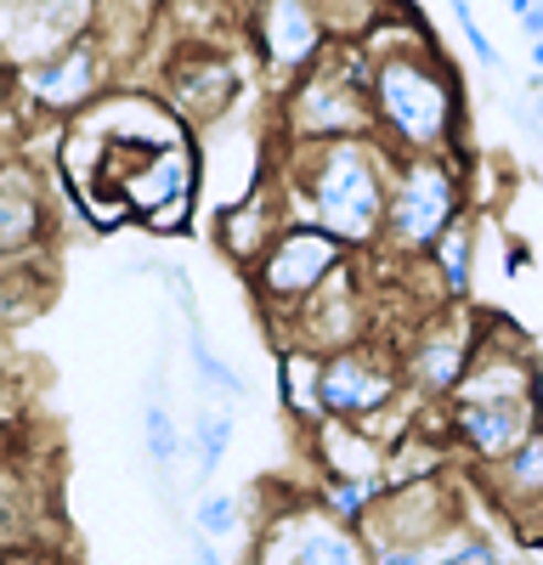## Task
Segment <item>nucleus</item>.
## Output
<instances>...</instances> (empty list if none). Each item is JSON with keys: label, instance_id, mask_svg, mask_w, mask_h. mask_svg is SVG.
<instances>
[{"label": "nucleus", "instance_id": "f257e3e1", "mask_svg": "<svg viewBox=\"0 0 543 565\" xmlns=\"http://www.w3.org/2000/svg\"><path fill=\"white\" fill-rule=\"evenodd\" d=\"M391 175H396V153L380 136L323 141V148H284L278 141V164H272L289 221L329 232L351 255L380 249Z\"/></svg>", "mask_w": 543, "mask_h": 565}, {"label": "nucleus", "instance_id": "f03ea898", "mask_svg": "<svg viewBox=\"0 0 543 565\" xmlns=\"http://www.w3.org/2000/svg\"><path fill=\"white\" fill-rule=\"evenodd\" d=\"M369 108H374V136L396 159L459 153L465 141V90H459V74L441 63V52L380 57Z\"/></svg>", "mask_w": 543, "mask_h": 565}, {"label": "nucleus", "instance_id": "7ed1b4c3", "mask_svg": "<svg viewBox=\"0 0 543 565\" xmlns=\"http://www.w3.org/2000/svg\"><path fill=\"white\" fill-rule=\"evenodd\" d=\"M465 204V164L459 153H425V159H396L391 175V204H385V232H380V255L407 266L425 260L430 244L459 221Z\"/></svg>", "mask_w": 543, "mask_h": 565}, {"label": "nucleus", "instance_id": "20e7f679", "mask_svg": "<svg viewBox=\"0 0 543 565\" xmlns=\"http://www.w3.org/2000/svg\"><path fill=\"white\" fill-rule=\"evenodd\" d=\"M272 130H278L284 148H323V141H356V136H374V108H369V90L351 85L340 57H334V40L329 52L317 57L306 74H295L278 97V114H272Z\"/></svg>", "mask_w": 543, "mask_h": 565}, {"label": "nucleus", "instance_id": "39448f33", "mask_svg": "<svg viewBox=\"0 0 543 565\" xmlns=\"http://www.w3.org/2000/svg\"><path fill=\"white\" fill-rule=\"evenodd\" d=\"M345 260H351V249L334 244L329 232H317V226H306V221H289L278 238H272V249L260 255V266L249 271V289H255V300L272 311V322L284 328Z\"/></svg>", "mask_w": 543, "mask_h": 565}, {"label": "nucleus", "instance_id": "423d86ee", "mask_svg": "<svg viewBox=\"0 0 543 565\" xmlns=\"http://www.w3.org/2000/svg\"><path fill=\"white\" fill-rule=\"evenodd\" d=\"M249 565H374V554L356 526L334 521L317 498H295L260 514Z\"/></svg>", "mask_w": 543, "mask_h": 565}, {"label": "nucleus", "instance_id": "0eeeda50", "mask_svg": "<svg viewBox=\"0 0 543 565\" xmlns=\"http://www.w3.org/2000/svg\"><path fill=\"white\" fill-rule=\"evenodd\" d=\"M481 322H487V317H476L470 300H465V306H436V311H425L414 328H407V340H396L407 391H419L425 402H447L453 385L465 380L476 345H481Z\"/></svg>", "mask_w": 543, "mask_h": 565}, {"label": "nucleus", "instance_id": "6e6552de", "mask_svg": "<svg viewBox=\"0 0 543 565\" xmlns=\"http://www.w3.org/2000/svg\"><path fill=\"white\" fill-rule=\"evenodd\" d=\"M108 74H114V57H108V45L97 40V29H91V34L68 40L63 52L18 68V103H23L34 119H57V125H63V119H74L79 108L103 103Z\"/></svg>", "mask_w": 543, "mask_h": 565}, {"label": "nucleus", "instance_id": "1a4fd4ad", "mask_svg": "<svg viewBox=\"0 0 543 565\" xmlns=\"http://www.w3.org/2000/svg\"><path fill=\"white\" fill-rule=\"evenodd\" d=\"M459 521H470V514H465L459 481H453V469H447V476H430V481L385 487L380 503L356 521V532H362V543H369V554H380V548L430 543V537L453 532Z\"/></svg>", "mask_w": 543, "mask_h": 565}, {"label": "nucleus", "instance_id": "9d476101", "mask_svg": "<svg viewBox=\"0 0 543 565\" xmlns=\"http://www.w3.org/2000/svg\"><path fill=\"white\" fill-rule=\"evenodd\" d=\"M407 391L402 380V351L396 340L374 334L351 351H334L323 356V418H345V424H362L369 413H380L385 402H396Z\"/></svg>", "mask_w": 543, "mask_h": 565}, {"label": "nucleus", "instance_id": "9b49d317", "mask_svg": "<svg viewBox=\"0 0 543 565\" xmlns=\"http://www.w3.org/2000/svg\"><path fill=\"white\" fill-rule=\"evenodd\" d=\"M284 334H289V345H306L317 356H334V351H351L362 340H374V300H369V289H362L356 255L284 322Z\"/></svg>", "mask_w": 543, "mask_h": 565}, {"label": "nucleus", "instance_id": "f8f14e48", "mask_svg": "<svg viewBox=\"0 0 543 565\" xmlns=\"http://www.w3.org/2000/svg\"><path fill=\"white\" fill-rule=\"evenodd\" d=\"M543 362L526 334H515L510 322H481V345L465 367V380L453 385L447 402H537L543 391Z\"/></svg>", "mask_w": 543, "mask_h": 565}, {"label": "nucleus", "instance_id": "ddd939ff", "mask_svg": "<svg viewBox=\"0 0 543 565\" xmlns=\"http://www.w3.org/2000/svg\"><path fill=\"white\" fill-rule=\"evenodd\" d=\"M447 407V441L470 463L510 458L526 436L543 430V396L537 402H441Z\"/></svg>", "mask_w": 543, "mask_h": 565}, {"label": "nucleus", "instance_id": "4468645a", "mask_svg": "<svg viewBox=\"0 0 543 565\" xmlns=\"http://www.w3.org/2000/svg\"><path fill=\"white\" fill-rule=\"evenodd\" d=\"M255 45H260L266 74H278L284 85L306 74L329 52V29L317 0H255Z\"/></svg>", "mask_w": 543, "mask_h": 565}, {"label": "nucleus", "instance_id": "2eb2a0df", "mask_svg": "<svg viewBox=\"0 0 543 565\" xmlns=\"http://www.w3.org/2000/svg\"><path fill=\"white\" fill-rule=\"evenodd\" d=\"M52 244V204H45V170L34 159H0V266L40 260Z\"/></svg>", "mask_w": 543, "mask_h": 565}, {"label": "nucleus", "instance_id": "dca6fc26", "mask_svg": "<svg viewBox=\"0 0 543 565\" xmlns=\"http://www.w3.org/2000/svg\"><path fill=\"white\" fill-rule=\"evenodd\" d=\"M289 226V210H284V193H278V181H266L260 193H249L244 204L233 210H215L210 215V232H215V249L233 260L244 277L260 266V255L272 249V238Z\"/></svg>", "mask_w": 543, "mask_h": 565}, {"label": "nucleus", "instance_id": "f3484780", "mask_svg": "<svg viewBox=\"0 0 543 565\" xmlns=\"http://www.w3.org/2000/svg\"><path fill=\"white\" fill-rule=\"evenodd\" d=\"M119 199L130 210V221L142 226L153 210L181 204V199H199V153H193V136L175 141V148L153 153L148 164H136L130 175H119Z\"/></svg>", "mask_w": 543, "mask_h": 565}, {"label": "nucleus", "instance_id": "a211bd4d", "mask_svg": "<svg viewBox=\"0 0 543 565\" xmlns=\"http://www.w3.org/2000/svg\"><path fill=\"white\" fill-rule=\"evenodd\" d=\"M233 97H238V68L226 63V57H210V63H199L193 52L175 57L170 85H164V108L181 125L199 130V125H210L221 114H233Z\"/></svg>", "mask_w": 543, "mask_h": 565}, {"label": "nucleus", "instance_id": "6ab92c4d", "mask_svg": "<svg viewBox=\"0 0 543 565\" xmlns=\"http://www.w3.org/2000/svg\"><path fill=\"white\" fill-rule=\"evenodd\" d=\"M487 498L504 509V521H515V532L532 543V532L543 521V430L526 436L510 458L487 463Z\"/></svg>", "mask_w": 543, "mask_h": 565}, {"label": "nucleus", "instance_id": "aec40b11", "mask_svg": "<svg viewBox=\"0 0 543 565\" xmlns=\"http://www.w3.org/2000/svg\"><path fill=\"white\" fill-rule=\"evenodd\" d=\"M311 476H334V481H380L385 476V447L345 418L311 424Z\"/></svg>", "mask_w": 543, "mask_h": 565}, {"label": "nucleus", "instance_id": "412c9836", "mask_svg": "<svg viewBox=\"0 0 543 565\" xmlns=\"http://www.w3.org/2000/svg\"><path fill=\"white\" fill-rule=\"evenodd\" d=\"M476 260H481V215L465 210V215L430 244V255H425V266L436 271V289H441L453 306H465V300L476 295Z\"/></svg>", "mask_w": 543, "mask_h": 565}, {"label": "nucleus", "instance_id": "4be33fe9", "mask_svg": "<svg viewBox=\"0 0 543 565\" xmlns=\"http://www.w3.org/2000/svg\"><path fill=\"white\" fill-rule=\"evenodd\" d=\"M278 402L300 430L323 424V356L284 340L278 345Z\"/></svg>", "mask_w": 543, "mask_h": 565}, {"label": "nucleus", "instance_id": "5701e85b", "mask_svg": "<svg viewBox=\"0 0 543 565\" xmlns=\"http://www.w3.org/2000/svg\"><path fill=\"white\" fill-rule=\"evenodd\" d=\"M142 447H148V463H153L159 487H170V469L181 463V452H188V430L175 424L164 391H148V402H142Z\"/></svg>", "mask_w": 543, "mask_h": 565}, {"label": "nucleus", "instance_id": "b1692460", "mask_svg": "<svg viewBox=\"0 0 543 565\" xmlns=\"http://www.w3.org/2000/svg\"><path fill=\"white\" fill-rule=\"evenodd\" d=\"M233 430H238V418H233V407H204L199 418H193V430H188V452H193V463H199V487H210V476L221 469V458H226V447H233Z\"/></svg>", "mask_w": 543, "mask_h": 565}, {"label": "nucleus", "instance_id": "393cba45", "mask_svg": "<svg viewBox=\"0 0 543 565\" xmlns=\"http://www.w3.org/2000/svg\"><path fill=\"white\" fill-rule=\"evenodd\" d=\"M188 356H193V373H199V385L204 391H215L226 407H238L244 396H249V385H244V373L226 362L215 345H210V334L204 328H188Z\"/></svg>", "mask_w": 543, "mask_h": 565}, {"label": "nucleus", "instance_id": "a878e982", "mask_svg": "<svg viewBox=\"0 0 543 565\" xmlns=\"http://www.w3.org/2000/svg\"><path fill=\"white\" fill-rule=\"evenodd\" d=\"M380 492H385V476H380V481H334V476H317V487H311V498L323 503L334 521H345V526H356L362 514L380 503Z\"/></svg>", "mask_w": 543, "mask_h": 565}, {"label": "nucleus", "instance_id": "bb28decb", "mask_svg": "<svg viewBox=\"0 0 543 565\" xmlns=\"http://www.w3.org/2000/svg\"><path fill=\"white\" fill-rule=\"evenodd\" d=\"M193 532L210 537V543H233L244 532V503L233 492H204L199 509H193Z\"/></svg>", "mask_w": 543, "mask_h": 565}, {"label": "nucleus", "instance_id": "cd10ccee", "mask_svg": "<svg viewBox=\"0 0 543 565\" xmlns=\"http://www.w3.org/2000/svg\"><path fill=\"white\" fill-rule=\"evenodd\" d=\"M193 204L199 199H181V204H164V210H153L142 226L148 232H159V238H170V232H188V221H193Z\"/></svg>", "mask_w": 543, "mask_h": 565}, {"label": "nucleus", "instance_id": "c85d7f7f", "mask_svg": "<svg viewBox=\"0 0 543 565\" xmlns=\"http://www.w3.org/2000/svg\"><path fill=\"white\" fill-rule=\"evenodd\" d=\"M7 108H18V68L0 57V114H7Z\"/></svg>", "mask_w": 543, "mask_h": 565}, {"label": "nucleus", "instance_id": "c756f323", "mask_svg": "<svg viewBox=\"0 0 543 565\" xmlns=\"http://www.w3.org/2000/svg\"><path fill=\"white\" fill-rule=\"evenodd\" d=\"M188 543H193V565H226V554H221V543H210V537H199V532H193Z\"/></svg>", "mask_w": 543, "mask_h": 565}, {"label": "nucleus", "instance_id": "7c9ffc66", "mask_svg": "<svg viewBox=\"0 0 543 565\" xmlns=\"http://www.w3.org/2000/svg\"><path fill=\"white\" fill-rule=\"evenodd\" d=\"M521 34H526V40H543V0H537V7H532L526 18H521Z\"/></svg>", "mask_w": 543, "mask_h": 565}, {"label": "nucleus", "instance_id": "2f4dec72", "mask_svg": "<svg viewBox=\"0 0 543 565\" xmlns=\"http://www.w3.org/2000/svg\"><path fill=\"white\" fill-rule=\"evenodd\" d=\"M504 7H510V12H515V18H526V12H532V7H537V0H504Z\"/></svg>", "mask_w": 543, "mask_h": 565}, {"label": "nucleus", "instance_id": "473e14b6", "mask_svg": "<svg viewBox=\"0 0 543 565\" xmlns=\"http://www.w3.org/2000/svg\"><path fill=\"white\" fill-rule=\"evenodd\" d=\"M532 68L543 74V40H532Z\"/></svg>", "mask_w": 543, "mask_h": 565}]
</instances>
